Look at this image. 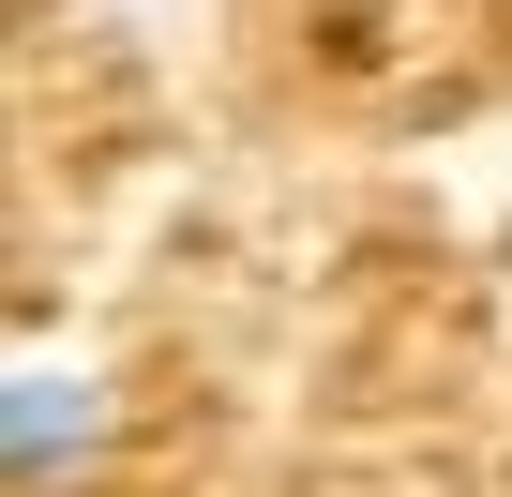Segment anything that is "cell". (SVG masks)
Listing matches in <instances>:
<instances>
[{"instance_id": "obj_1", "label": "cell", "mask_w": 512, "mask_h": 497, "mask_svg": "<svg viewBox=\"0 0 512 497\" xmlns=\"http://www.w3.org/2000/svg\"><path fill=\"white\" fill-rule=\"evenodd\" d=\"M91 452V392L76 377H16V482H61Z\"/></svg>"}]
</instances>
